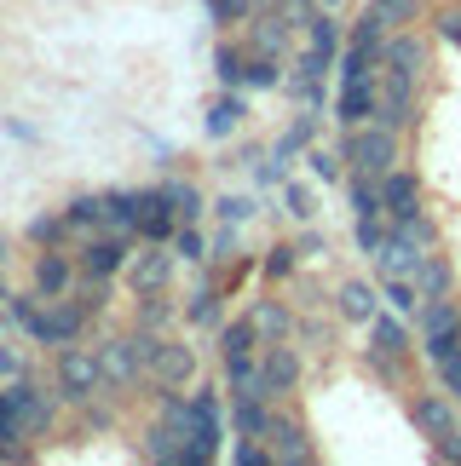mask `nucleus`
<instances>
[{
	"instance_id": "f257e3e1",
	"label": "nucleus",
	"mask_w": 461,
	"mask_h": 466,
	"mask_svg": "<svg viewBox=\"0 0 461 466\" xmlns=\"http://www.w3.org/2000/svg\"><path fill=\"white\" fill-rule=\"evenodd\" d=\"M225 443V398L220 386H197L185 403V466H214Z\"/></svg>"
},
{
	"instance_id": "f03ea898",
	"label": "nucleus",
	"mask_w": 461,
	"mask_h": 466,
	"mask_svg": "<svg viewBox=\"0 0 461 466\" xmlns=\"http://www.w3.org/2000/svg\"><path fill=\"white\" fill-rule=\"evenodd\" d=\"M410 357H415V339H410V317H398L393 306H381L369 317V363L386 386H404L410 374Z\"/></svg>"
},
{
	"instance_id": "7ed1b4c3",
	"label": "nucleus",
	"mask_w": 461,
	"mask_h": 466,
	"mask_svg": "<svg viewBox=\"0 0 461 466\" xmlns=\"http://www.w3.org/2000/svg\"><path fill=\"white\" fill-rule=\"evenodd\" d=\"M398 138L393 127H381V121H364V127H346L341 138V156H346V167L352 173H369V178H386L398 167Z\"/></svg>"
},
{
	"instance_id": "20e7f679",
	"label": "nucleus",
	"mask_w": 461,
	"mask_h": 466,
	"mask_svg": "<svg viewBox=\"0 0 461 466\" xmlns=\"http://www.w3.org/2000/svg\"><path fill=\"white\" fill-rule=\"evenodd\" d=\"M104 386H110V380H104L98 346H81V339H69V346H58V391H64V403L87 409V403H93Z\"/></svg>"
},
{
	"instance_id": "39448f33",
	"label": "nucleus",
	"mask_w": 461,
	"mask_h": 466,
	"mask_svg": "<svg viewBox=\"0 0 461 466\" xmlns=\"http://www.w3.org/2000/svg\"><path fill=\"white\" fill-rule=\"evenodd\" d=\"M0 398H6L12 420L24 426V438H41V432H52V420H58L64 391H41V386L24 374V380H0Z\"/></svg>"
},
{
	"instance_id": "423d86ee",
	"label": "nucleus",
	"mask_w": 461,
	"mask_h": 466,
	"mask_svg": "<svg viewBox=\"0 0 461 466\" xmlns=\"http://www.w3.org/2000/svg\"><path fill=\"white\" fill-rule=\"evenodd\" d=\"M150 351H156V334H110L98 346V363H104V380L110 386H133L138 374H150Z\"/></svg>"
},
{
	"instance_id": "0eeeda50",
	"label": "nucleus",
	"mask_w": 461,
	"mask_h": 466,
	"mask_svg": "<svg viewBox=\"0 0 461 466\" xmlns=\"http://www.w3.org/2000/svg\"><path fill=\"white\" fill-rule=\"evenodd\" d=\"M76 259H81V277H93V282H116L121 271H128V259H133V237H110V230H93V237H81Z\"/></svg>"
},
{
	"instance_id": "6e6552de",
	"label": "nucleus",
	"mask_w": 461,
	"mask_h": 466,
	"mask_svg": "<svg viewBox=\"0 0 461 466\" xmlns=\"http://www.w3.org/2000/svg\"><path fill=\"white\" fill-rule=\"evenodd\" d=\"M173 265H179V254H173V242H145L138 254L128 259V289H133V299L138 294H168V282H173Z\"/></svg>"
},
{
	"instance_id": "1a4fd4ad",
	"label": "nucleus",
	"mask_w": 461,
	"mask_h": 466,
	"mask_svg": "<svg viewBox=\"0 0 461 466\" xmlns=\"http://www.w3.org/2000/svg\"><path fill=\"white\" fill-rule=\"evenodd\" d=\"M150 380L162 386V391H185L190 380H197V346L156 334V351H150Z\"/></svg>"
},
{
	"instance_id": "9d476101",
	"label": "nucleus",
	"mask_w": 461,
	"mask_h": 466,
	"mask_svg": "<svg viewBox=\"0 0 461 466\" xmlns=\"http://www.w3.org/2000/svg\"><path fill=\"white\" fill-rule=\"evenodd\" d=\"M76 282H81V259L76 254H64V248H41L29 265V289L35 294H46V299H64V294H76Z\"/></svg>"
},
{
	"instance_id": "9b49d317",
	"label": "nucleus",
	"mask_w": 461,
	"mask_h": 466,
	"mask_svg": "<svg viewBox=\"0 0 461 466\" xmlns=\"http://www.w3.org/2000/svg\"><path fill=\"white\" fill-rule=\"evenodd\" d=\"M260 374H265V398H289V391L300 386V351L294 339H265L260 346Z\"/></svg>"
},
{
	"instance_id": "f8f14e48",
	"label": "nucleus",
	"mask_w": 461,
	"mask_h": 466,
	"mask_svg": "<svg viewBox=\"0 0 461 466\" xmlns=\"http://www.w3.org/2000/svg\"><path fill=\"white\" fill-rule=\"evenodd\" d=\"M265 443H271L277 466H312V461H317L306 426H300L294 415H277V409H271V432H265Z\"/></svg>"
},
{
	"instance_id": "ddd939ff",
	"label": "nucleus",
	"mask_w": 461,
	"mask_h": 466,
	"mask_svg": "<svg viewBox=\"0 0 461 466\" xmlns=\"http://www.w3.org/2000/svg\"><path fill=\"white\" fill-rule=\"evenodd\" d=\"M173 230H179L173 202L162 196V185H145L138 190V242H173Z\"/></svg>"
},
{
	"instance_id": "4468645a",
	"label": "nucleus",
	"mask_w": 461,
	"mask_h": 466,
	"mask_svg": "<svg viewBox=\"0 0 461 466\" xmlns=\"http://www.w3.org/2000/svg\"><path fill=\"white\" fill-rule=\"evenodd\" d=\"M242 121H248V93H242V86H220L214 104L202 110V133L214 138V145H225V138L237 133Z\"/></svg>"
},
{
	"instance_id": "2eb2a0df",
	"label": "nucleus",
	"mask_w": 461,
	"mask_h": 466,
	"mask_svg": "<svg viewBox=\"0 0 461 466\" xmlns=\"http://www.w3.org/2000/svg\"><path fill=\"white\" fill-rule=\"evenodd\" d=\"M410 420H415V432L438 450V443L456 432V403L445 398V391H421V398L410 403Z\"/></svg>"
},
{
	"instance_id": "dca6fc26",
	"label": "nucleus",
	"mask_w": 461,
	"mask_h": 466,
	"mask_svg": "<svg viewBox=\"0 0 461 466\" xmlns=\"http://www.w3.org/2000/svg\"><path fill=\"white\" fill-rule=\"evenodd\" d=\"M381 208H386V219H415V213H427L421 208V178L410 173V167H393L381 178Z\"/></svg>"
},
{
	"instance_id": "f3484780",
	"label": "nucleus",
	"mask_w": 461,
	"mask_h": 466,
	"mask_svg": "<svg viewBox=\"0 0 461 466\" xmlns=\"http://www.w3.org/2000/svg\"><path fill=\"white\" fill-rule=\"evenodd\" d=\"M317 127H323V110H300V116L289 121V127L277 133V145L265 150V156H271V161H282V167H294V161H300V156H306V150L317 145Z\"/></svg>"
},
{
	"instance_id": "a211bd4d",
	"label": "nucleus",
	"mask_w": 461,
	"mask_h": 466,
	"mask_svg": "<svg viewBox=\"0 0 461 466\" xmlns=\"http://www.w3.org/2000/svg\"><path fill=\"white\" fill-rule=\"evenodd\" d=\"M185 322L190 329H208V334H220V322H225V289H220V277L208 271L197 282V294L185 299Z\"/></svg>"
},
{
	"instance_id": "6ab92c4d",
	"label": "nucleus",
	"mask_w": 461,
	"mask_h": 466,
	"mask_svg": "<svg viewBox=\"0 0 461 466\" xmlns=\"http://www.w3.org/2000/svg\"><path fill=\"white\" fill-rule=\"evenodd\" d=\"M104 230L110 237H138V190L133 185L104 190Z\"/></svg>"
},
{
	"instance_id": "aec40b11",
	"label": "nucleus",
	"mask_w": 461,
	"mask_h": 466,
	"mask_svg": "<svg viewBox=\"0 0 461 466\" xmlns=\"http://www.w3.org/2000/svg\"><path fill=\"white\" fill-rule=\"evenodd\" d=\"M162 196L173 202L179 225H202V213H214V202L197 190V178H162Z\"/></svg>"
},
{
	"instance_id": "412c9836",
	"label": "nucleus",
	"mask_w": 461,
	"mask_h": 466,
	"mask_svg": "<svg viewBox=\"0 0 461 466\" xmlns=\"http://www.w3.org/2000/svg\"><path fill=\"white\" fill-rule=\"evenodd\" d=\"M334 306H341L346 322H364V329H369V317L381 311V289H375V282H358V277H352V282H341Z\"/></svg>"
},
{
	"instance_id": "4be33fe9",
	"label": "nucleus",
	"mask_w": 461,
	"mask_h": 466,
	"mask_svg": "<svg viewBox=\"0 0 461 466\" xmlns=\"http://www.w3.org/2000/svg\"><path fill=\"white\" fill-rule=\"evenodd\" d=\"M230 432L237 438H265L271 432V398H230Z\"/></svg>"
},
{
	"instance_id": "5701e85b",
	"label": "nucleus",
	"mask_w": 461,
	"mask_h": 466,
	"mask_svg": "<svg viewBox=\"0 0 461 466\" xmlns=\"http://www.w3.org/2000/svg\"><path fill=\"white\" fill-rule=\"evenodd\" d=\"M248 317H254V329H260V339H294V311L282 306V299H254L248 306Z\"/></svg>"
},
{
	"instance_id": "b1692460",
	"label": "nucleus",
	"mask_w": 461,
	"mask_h": 466,
	"mask_svg": "<svg viewBox=\"0 0 461 466\" xmlns=\"http://www.w3.org/2000/svg\"><path fill=\"white\" fill-rule=\"evenodd\" d=\"M415 289H421V299H433V294H456V265L438 254V248L415 265Z\"/></svg>"
},
{
	"instance_id": "393cba45",
	"label": "nucleus",
	"mask_w": 461,
	"mask_h": 466,
	"mask_svg": "<svg viewBox=\"0 0 461 466\" xmlns=\"http://www.w3.org/2000/svg\"><path fill=\"white\" fill-rule=\"evenodd\" d=\"M24 237H29L35 248H64L69 237H76V225H69V213L58 208V213H35V219L24 225Z\"/></svg>"
},
{
	"instance_id": "a878e982",
	"label": "nucleus",
	"mask_w": 461,
	"mask_h": 466,
	"mask_svg": "<svg viewBox=\"0 0 461 466\" xmlns=\"http://www.w3.org/2000/svg\"><path fill=\"white\" fill-rule=\"evenodd\" d=\"M69 225H76V237H93V230H104V190H81L64 202Z\"/></svg>"
},
{
	"instance_id": "bb28decb",
	"label": "nucleus",
	"mask_w": 461,
	"mask_h": 466,
	"mask_svg": "<svg viewBox=\"0 0 461 466\" xmlns=\"http://www.w3.org/2000/svg\"><path fill=\"white\" fill-rule=\"evenodd\" d=\"M179 317L173 311V299H162V294H138V306H133V329L138 334H168V322Z\"/></svg>"
},
{
	"instance_id": "cd10ccee",
	"label": "nucleus",
	"mask_w": 461,
	"mask_h": 466,
	"mask_svg": "<svg viewBox=\"0 0 461 466\" xmlns=\"http://www.w3.org/2000/svg\"><path fill=\"white\" fill-rule=\"evenodd\" d=\"M277 86H282V58H271V52H248L242 93H277Z\"/></svg>"
},
{
	"instance_id": "c85d7f7f",
	"label": "nucleus",
	"mask_w": 461,
	"mask_h": 466,
	"mask_svg": "<svg viewBox=\"0 0 461 466\" xmlns=\"http://www.w3.org/2000/svg\"><path fill=\"white\" fill-rule=\"evenodd\" d=\"M282 46H289V17H254V29H248V52H271L282 58Z\"/></svg>"
},
{
	"instance_id": "c756f323",
	"label": "nucleus",
	"mask_w": 461,
	"mask_h": 466,
	"mask_svg": "<svg viewBox=\"0 0 461 466\" xmlns=\"http://www.w3.org/2000/svg\"><path fill=\"white\" fill-rule=\"evenodd\" d=\"M300 161H306L312 185H341V178H346V156H341V150H323V145H312V150L300 156Z\"/></svg>"
},
{
	"instance_id": "7c9ffc66",
	"label": "nucleus",
	"mask_w": 461,
	"mask_h": 466,
	"mask_svg": "<svg viewBox=\"0 0 461 466\" xmlns=\"http://www.w3.org/2000/svg\"><path fill=\"white\" fill-rule=\"evenodd\" d=\"M242 76H248V46L220 41V46H214V81H220V86H242Z\"/></svg>"
},
{
	"instance_id": "2f4dec72",
	"label": "nucleus",
	"mask_w": 461,
	"mask_h": 466,
	"mask_svg": "<svg viewBox=\"0 0 461 466\" xmlns=\"http://www.w3.org/2000/svg\"><path fill=\"white\" fill-rule=\"evenodd\" d=\"M352 242H358L364 259H375L381 242H386V213H358V219H352Z\"/></svg>"
},
{
	"instance_id": "473e14b6",
	"label": "nucleus",
	"mask_w": 461,
	"mask_h": 466,
	"mask_svg": "<svg viewBox=\"0 0 461 466\" xmlns=\"http://www.w3.org/2000/svg\"><path fill=\"white\" fill-rule=\"evenodd\" d=\"M260 213V196H248V190H225L220 202H214V219L220 225H248Z\"/></svg>"
},
{
	"instance_id": "72a5a7b5",
	"label": "nucleus",
	"mask_w": 461,
	"mask_h": 466,
	"mask_svg": "<svg viewBox=\"0 0 461 466\" xmlns=\"http://www.w3.org/2000/svg\"><path fill=\"white\" fill-rule=\"evenodd\" d=\"M381 299H386L398 317H415V311H421V289H415L410 277H381Z\"/></svg>"
},
{
	"instance_id": "f704fd0d",
	"label": "nucleus",
	"mask_w": 461,
	"mask_h": 466,
	"mask_svg": "<svg viewBox=\"0 0 461 466\" xmlns=\"http://www.w3.org/2000/svg\"><path fill=\"white\" fill-rule=\"evenodd\" d=\"M306 259L300 254V242H277V248H265V259H260V277H271V282H282V277H294V265Z\"/></svg>"
},
{
	"instance_id": "c9c22d12",
	"label": "nucleus",
	"mask_w": 461,
	"mask_h": 466,
	"mask_svg": "<svg viewBox=\"0 0 461 466\" xmlns=\"http://www.w3.org/2000/svg\"><path fill=\"white\" fill-rule=\"evenodd\" d=\"M208 17H214L220 29H237V24H254V12H260V0H202Z\"/></svg>"
},
{
	"instance_id": "e433bc0d",
	"label": "nucleus",
	"mask_w": 461,
	"mask_h": 466,
	"mask_svg": "<svg viewBox=\"0 0 461 466\" xmlns=\"http://www.w3.org/2000/svg\"><path fill=\"white\" fill-rule=\"evenodd\" d=\"M282 208H289V219L312 225V219H317V196H312V185H300V178H282Z\"/></svg>"
},
{
	"instance_id": "4c0bfd02",
	"label": "nucleus",
	"mask_w": 461,
	"mask_h": 466,
	"mask_svg": "<svg viewBox=\"0 0 461 466\" xmlns=\"http://www.w3.org/2000/svg\"><path fill=\"white\" fill-rule=\"evenodd\" d=\"M173 254H179L185 265H208V237H202V225H179V230H173Z\"/></svg>"
},
{
	"instance_id": "58836bf2",
	"label": "nucleus",
	"mask_w": 461,
	"mask_h": 466,
	"mask_svg": "<svg viewBox=\"0 0 461 466\" xmlns=\"http://www.w3.org/2000/svg\"><path fill=\"white\" fill-rule=\"evenodd\" d=\"M369 12H381L386 29H398V24H415L421 17V0H369Z\"/></svg>"
},
{
	"instance_id": "ea45409f",
	"label": "nucleus",
	"mask_w": 461,
	"mask_h": 466,
	"mask_svg": "<svg viewBox=\"0 0 461 466\" xmlns=\"http://www.w3.org/2000/svg\"><path fill=\"white\" fill-rule=\"evenodd\" d=\"M24 374H29L24 346H17V339H0V380H24Z\"/></svg>"
},
{
	"instance_id": "a19ab883",
	"label": "nucleus",
	"mask_w": 461,
	"mask_h": 466,
	"mask_svg": "<svg viewBox=\"0 0 461 466\" xmlns=\"http://www.w3.org/2000/svg\"><path fill=\"white\" fill-rule=\"evenodd\" d=\"M0 133H6V138H17V145H41V133H35L24 116H0Z\"/></svg>"
},
{
	"instance_id": "79ce46f5",
	"label": "nucleus",
	"mask_w": 461,
	"mask_h": 466,
	"mask_svg": "<svg viewBox=\"0 0 461 466\" xmlns=\"http://www.w3.org/2000/svg\"><path fill=\"white\" fill-rule=\"evenodd\" d=\"M438 41H445V46H461V6L438 17Z\"/></svg>"
},
{
	"instance_id": "37998d69",
	"label": "nucleus",
	"mask_w": 461,
	"mask_h": 466,
	"mask_svg": "<svg viewBox=\"0 0 461 466\" xmlns=\"http://www.w3.org/2000/svg\"><path fill=\"white\" fill-rule=\"evenodd\" d=\"M438 461H450V466H461V432H450L445 443H438V450H433Z\"/></svg>"
},
{
	"instance_id": "c03bdc74",
	"label": "nucleus",
	"mask_w": 461,
	"mask_h": 466,
	"mask_svg": "<svg viewBox=\"0 0 461 466\" xmlns=\"http://www.w3.org/2000/svg\"><path fill=\"white\" fill-rule=\"evenodd\" d=\"M6 259H12V237H6V230H0V299L12 294V282H6Z\"/></svg>"
},
{
	"instance_id": "a18cd8bd",
	"label": "nucleus",
	"mask_w": 461,
	"mask_h": 466,
	"mask_svg": "<svg viewBox=\"0 0 461 466\" xmlns=\"http://www.w3.org/2000/svg\"><path fill=\"white\" fill-rule=\"evenodd\" d=\"M300 254L317 259V254H323V237H317V230H306V237H300Z\"/></svg>"
}]
</instances>
